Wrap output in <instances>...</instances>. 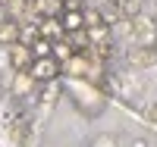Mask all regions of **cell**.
<instances>
[{
  "label": "cell",
  "instance_id": "1",
  "mask_svg": "<svg viewBox=\"0 0 157 147\" xmlns=\"http://www.w3.org/2000/svg\"><path fill=\"white\" fill-rule=\"evenodd\" d=\"M132 31H135V41L138 47H157V22L148 16H132Z\"/></svg>",
  "mask_w": 157,
  "mask_h": 147
},
{
  "label": "cell",
  "instance_id": "2",
  "mask_svg": "<svg viewBox=\"0 0 157 147\" xmlns=\"http://www.w3.org/2000/svg\"><path fill=\"white\" fill-rule=\"evenodd\" d=\"M60 72H63V66H60L54 57H38V60H32V66H29V75L35 78V82H54Z\"/></svg>",
  "mask_w": 157,
  "mask_h": 147
},
{
  "label": "cell",
  "instance_id": "3",
  "mask_svg": "<svg viewBox=\"0 0 157 147\" xmlns=\"http://www.w3.org/2000/svg\"><path fill=\"white\" fill-rule=\"evenodd\" d=\"M63 25H60V16H44L38 22V38H47V41H63Z\"/></svg>",
  "mask_w": 157,
  "mask_h": 147
},
{
  "label": "cell",
  "instance_id": "4",
  "mask_svg": "<svg viewBox=\"0 0 157 147\" xmlns=\"http://www.w3.org/2000/svg\"><path fill=\"white\" fill-rule=\"evenodd\" d=\"M32 50H29V44H10V66H13V69H16V72H25V69H29V66H32Z\"/></svg>",
  "mask_w": 157,
  "mask_h": 147
},
{
  "label": "cell",
  "instance_id": "5",
  "mask_svg": "<svg viewBox=\"0 0 157 147\" xmlns=\"http://www.w3.org/2000/svg\"><path fill=\"white\" fill-rule=\"evenodd\" d=\"M60 25H63V31H66V35L82 31V28H85V13H82V9H63V13H60Z\"/></svg>",
  "mask_w": 157,
  "mask_h": 147
},
{
  "label": "cell",
  "instance_id": "6",
  "mask_svg": "<svg viewBox=\"0 0 157 147\" xmlns=\"http://www.w3.org/2000/svg\"><path fill=\"white\" fill-rule=\"evenodd\" d=\"M157 63V50L154 47H135L129 53V66H135V69H145V66H154Z\"/></svg>",
  "mask_w": 157,
  "mask_h": 147
},
{
  "label": "cell",
  "instance_id": "7",
  "mask_svg": "<svg viewBox=\"0 0 157 147\" xmlns=\"http://www.w3.org/2000/svg\"><path fill=\"white\" fill-rule=\"evenodd\" d=\"M22 41V28L16 19H0V44H19Z\"/></svg>",
  "mask_w": 157,
  "mask_h": 147
},
{
  "label": "cell",
  "instance_id": "8",
  "mask_svg": "<svg viewBox=\"0 0 157 147\" xmlns=\"http://www.w3.org/2000/svg\"><path fill=\"white\" fill-rule=\"evenodd\" d=\"M32 88H35V78L29 75V72H16V78H13V94H16V97H29L32 94Z\"/></svg>",
  "mask_w": 157,
  "mask_h": 147
},
{
  "label": "cell",
  "instance_id": "9",
  "mask_svg": "<svg viewBox=\"0 0 157 147\" xmlns=\"http://www.w3.org/2000/svg\"><path fill=\"white\" fill-rule=\"evenodd\" d=\"M69 47H72V53H85V50L91 47L88 31H85V28H82V31H72V35H69Z\"/></svg>",
  "mask_w": 157,
  "mask_h": 147
},
{
  "label": "cell",
  "instance_id": "10",
  "mask_svg": "<svg viewBox=\"0 0 157 147\" xmlns=\"http://www.w3.org/2000/svg\"><path fill=\"white\" fill-rule=\"evenodd\" d=\"M50 57H54L57 63H69L72 60V47L66 41H54V47H50Z\"/></svg>",
  "mask_w": 157,
  "mask_h": 147
},
{
  "label": "cell",
  "instance_id": "11",
  "mask_svg": "<svg viewBox=\"0 0 157 147\" xmlns=\"http://www.w3.org/2000/svg\"><path fill=\"white\" fill-rule=\"evenodd\" d=\"M50 47H54V41H47V38H35V44H29V50H32L35 60L38 57H50Z\"/></svg>",
  "mask_w": 157,
  "mask_h": 147
},
{
  "label": "cell",
  "instance_id": "12",
  "mask_svg": "<svg viewBox=\"0 0 157 147\" xmlns=\"http://www.w3.org/2000/svg\"><path fill=\"white\" fill-rule=\"evenodd\" d=\"M66 66H69V72H72V75H78V78H85V75H88V63H85L82 53H72V60H69Z\"/></svg>",
  "mask_w": 157,
  "mask_h": 147
},
{
  "label": "cell",
  "instance_id": "13",
  "mask_svg": "<svg viewBox=\"0 0 157 147\" xmlns=\"http://www.w3.org/2000/svg\"><path fill=\"white\" fill-rule=\"evenodd\" d=\"M85 13V28H94V25H104V16L98 9H82Z\"/></svg>",
  "mask_w": 157,
  "mask_h": 147
},
{
  "label": "cell",
  "instance_id": "14",
  "mask_svg": "<svg viewBox=\"0 0 157 147\" xmlns=\"http://www.w3.org/2000/svg\"><path fill=\"white\" fill-rule=\"evenodd\" d=\"M88 31V38H91V44L94 41H107V22L104 25H94V28H85Z\"/></svg>",
  "mask_w": 157,
  "mask_h": 147
},
{
  "label": "cell",
  "instance_id": "15",
  "mask_svg": "<svg viewBox=\"0 0 157 147\" xmlns=\"http://www.w3.org/2000/svg\"><path fill=\"white\" fill-rule=\"evenodd\" d=\"M91 147H116V138L113 135H101V138H94Z\"/></svg>",
  "mask_w": 157,
  "mask_h": 147
},
{
  "label": "cell",
  "instance_id": "16",
  "mask_svg": "<svg viewBox=\"0 0 157 147\" xmlns=\"http://www.w3.org/2000/svg\"><path fill=\"white\" fill-rule=\"evenodd\" d=\"M63 9H82V0H60Z\"/></svg>",
  "mask_w": 157,
  "mask_h": 147
},
{
  "label": "cell",
  "instance_id": "17",
  "mask_svg": "<svg viewBox=\"0 0 157 147\" xmlns=\"http://www.w3.org/2000/svg\"><path fill=\"white\" fill-rule=\"evenodd\" d=\"M129 147H151V144H148V138H132Z\"/></svg>",
  "mask_w": 157,
  "mask_h": 147
},
{
  "label": "cell",
  "instance_id": "18",
  "mask_svg": "<svg viewBox=\"0 0 157 147\" xmlns=\"http://www.w3.org/2000/svg\"><path fill=\"white\" fill-rule=\"evenodd\" d=\"M148 119L157 125V103H151V106H148Z\"/></svg>",
  "mask_w": 157,
  "mask_h": 147
},
{
  "label": "cell",
  "instance_id": "19",
  "mask_svg": "<svg viewBox=\"0 0 157 147\" xmlns=\"http://www.w3.org/2000/svg\"><path fill=\"white\" fill-rule=\"evenodd\" d=\"M0 3H6V0H0Z\"/></svg>",
  "mask_w": 157,
  "mask_h": 147
}]
</instances>
